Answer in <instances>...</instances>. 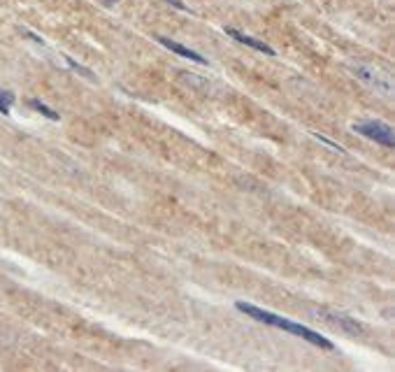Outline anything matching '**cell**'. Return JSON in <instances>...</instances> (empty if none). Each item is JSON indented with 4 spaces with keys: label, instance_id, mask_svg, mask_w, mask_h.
I'll return each mask as SVG.
<instances>
[{
    "label": "cell",
    "instance_id": "obj_11",
    "mask_svg": "<svg viewBox=\"0 0 395 372\" xmlns=\"http://www.w3.org/2000/svg\"><path fill=\"white\" fill-rule=\"evenodd\" d=\"M100 5H105V8H114L116 5V0H98Z\"/></svg>",
    "mask_w": 395,
    "mask_h": 372
},
{
    "label": "cell",
    "instance_id": "obj_9",
    "mask_svg": "<svg viewBox=\"0 0 395 372\" xmlns=\"http://www.w3.org/2000/svg\"><path fill=\"white\" fill-rule=\"evenodd\" d=\"M66 63H68V65H70V68H73V70H77V73H82L84 77H86V80H95V77H93V73H91L89 68H84V65L75 63V61H73V58H70V56H66Z\"/></svg>",
    "mask_w": 395,
    "mask_h": 372
},
{
    "label": "cell",
    "instance_id": "obj_3",
    "mask_svg": "<svg viewBox=\"0 0 395 372\" xmlns=\"http://www.w3.org/2000/svg\"><path fill=\"white\" fill-rule=\"evenodd\" d=\"M356 77H358L360 82H365L367 87H372L377 94L381 96H391L393 94V84L388 80L386 75H381L377 68H372V65H365V63H358L353 68Z\"/></svg>",
    "mask_w": 395,
    "mask_h": 372
},
{
    "label": "cell",
    "instance_id": "obj_5",
    "mask_svg": "<svg viewBox=\"0 0 395 372\" xmlns=\"http://www.w3.org/2000/svg\"><path fill=\"white\" fill-rule=\"evenodd\" d=\"M226 33H228V35H230L235 42L247 44V47L256 49V51H261V54H268V56H275V54H277V51L272 49L270 44H265V42H261V40H256V37H251V35H247V33H242V30H237V28H226Z\"/></svg>",
    "mask_w": 395,
    "mask_h": 372
},
{
    "label": "cell",
    "instance_id": "obj_7",
    "mask_svg": "<svg viewBox=\"0 0 395 372\" xmlns=\"http://www.w3.org/2000/svg\"><path fill=\"white\" fill-rule=\"evenodd\" d=\"M28 105L33 107L35 112H40L42 116H47V119H51V121H58V119H61V114H58L56 109L47 107V105H44L42 100H37V98H30V100H28Z\"/></svg>",
    "mask_w": 395,
    "mask_h": 372
},
{
    "label": "cell",
    "instance_id": "obj_2",
    "mask_svg": "<svg viewBox=\"0 0 395 372\" xmlns=\"http://www.w3.org/2000/svg\"><path fill=\"white\" fill-rule=\"evenodd\" d=\"M353 130L360 133L362 138L367 140H374L377 145L386 147V149H393L395 147V138H393V128L388 126L384 121H360V123H353Z\"/></svg>",
    "mask_w": 395,
    "mask_h": 372
},
{
    "label": "cell",
    "instance_id": "obj_8",
    "mask_svg": "<svg viewBox=\"0 0 395 372\" xmlns=\"http://www.w3.org/2000/svg\"><path fill=\"white\" fill-rule=\"evenodd\" d=\"M12 105H15V94H12V91L0 89V114L8 116L12 112Z\"/></svg>",
    "mask_w": 395,
    "mask_h": 372
},
{
    "label": "cell",
    "instance_id": "obj_6",
    "mask_svg": "<svg viewBox=\"0 0 395 372\" xmlns=\"http://www.w3.org/2000/svg\"><path fill=\"white\" fill-rule=\"evenodd\" d=\"M156 40L163 44L165 49H170V51H174V54L177 56H184V58H189V61H196V63H207V58L205 56H200L198 51H193V49H189V47H184V44H179V42H174V40H170V37H156Z\"/></svg>",
    "mask_w": 395,
    "mask_h": 372
},
{
    "label": "cell",
    "instance_id": "obj_1",
    "mask_svg": "<svg viewBox=\"0 0 395 372\" xmlns=\"http://www.w3.org/2000/svg\"><path fill=\"white\" fill-rule=\"evenodd\" d=\"M235 308L242 312V315L256 319V321H261L265 326H275V328H282V330L291 333V335H297V337H302V340H307L309 344H316V347L328 349V351L335 349V344L330 342L328 337H323L321 333L307 328V326H302V324H295V321H291V319H284L279 315H272V312L261 310V308H256V305H249V303H235Z\"/></svg>",
    "mask_w": 395,
    "mask_h": 372
},
{
    "label": "cell",
    "instance_id": "obj_4",
    "mask_svg": "<svg viewBox=\"0 0 395 372\" xmlns=\"http://www.w3.org/2000/svg\"><path fill=\"white\" fill-rule=\"evenodd\" d=\"M316 317H321L323 321H328L330 326H340L342 330L347 333H362V324L356 321L353 317H347V315H340V312H330V310H319L316 312Z\"/></svg>",
    "mask_w": 395,
    "mask_h": 372
},
{
    "label": "cell",
    "instance_id": "obj_10",
    "mask_svg": "<svg viewBox=\"0 0 395 372\" xmlns=\"http://www.w3.org/2000/svg\"><path fill=\"white\" fill-rule=\"evenodd\" d=\"M165 3H170L172 8H177V10H181V12H189V8H186V5L181 3V0H165Z\"/></svg>",
    "mask_w": 395,
    "mask_h": 372
}]
</instances>
